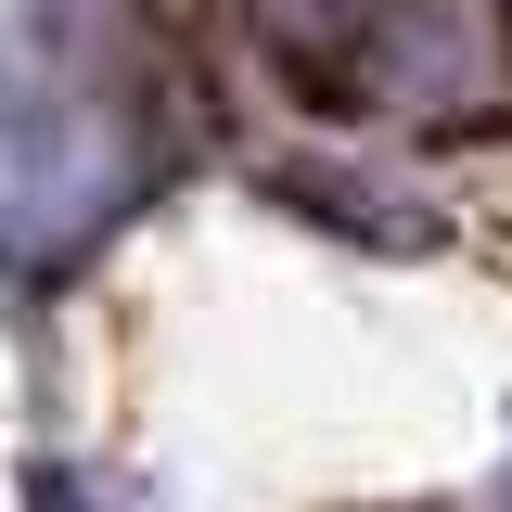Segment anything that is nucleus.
I'll use <instances>...</instances> for the list:
<instances>
[{"instance_id": "nucleus-2", "label": "nucleus", "mask_w": 512, "mask_h": 512, "mask_svg": "<svg viewBox=\"0 0 512 512\" xmlns=\"http://www.w3.org/2000/svg\"><path fill=\"white\" fill-rule=\"evenodd\" d=\"M64 512H154L128 474H64Z\"/></svg>"}, {"instance_id": "nucleus-1", "label": "nucleus", "mask_w": 512, "mask_h": 512, "mask_svg": "<svg viewBox=\"0 0 512 512\" xmlns=\"http://www.w3.org/2000/svg\"><path fill=\"white\" fill-rule=\"evenodd\" d=\"M256 13H269V39L295 52V77H308V64H346L384 26V0H256Z\"/></svg>"}]
</instances>
